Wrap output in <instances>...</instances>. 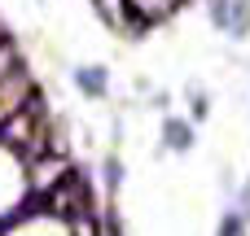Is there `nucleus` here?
<instances>
[{
    "mask_svg": "<svg viewBox=\"0 0 250 236\" xmlns=\"http://www.w3.org/2000/svg\"><path fill=\"white\" fill-rule=\"evenodd\" d=\"M127 4H132L141 18H163V13H171L180 0H127Z\"/></svg>",
    "mask_w": 250,
    "mask_h": 236,
    "instance_id": "obj_1",
    "label": "nucleus"
},
{
    "mask_svg": "<svg viewBox=\"0 0 250 236\" xmlns=\"http://www.w3.org/2000/svg\"><path fill=\"white\" fill-rule=\"evenodd\" d=\"M167 145H171V149H189V145H193V131H189V123L171 118V123H167Z\"/></svg>",
    "mask_w": 250,
    "mask_h": 236,
    "instance_id": "obj_2",
    "label": "nucleus"
},
{
    "mask_svg": "<svg viewBox=\"0 0 250 236\" xmlns=\"http://www.w3.org/2000/svg\"><path fill=\"white\" fill-rule=\"evenodd\" d=\"M220 236H246V219H242V215H229V219L220 223Z\"/></svg>",
    "mask_w": 250,
    "mask_h": 236,
    "instance_id": "obj_3",
    "label": "nucleus"
},
{
    "mask_svg": "<svg viewBox=\"0 0 250 236\" xmlns=\"http://www.w3.org/2000/svg\"><path fill=\"white\" fill-rule=\"evenodd\" d=\"M79 83H83L88 92H101V88H105V79H101V70H83V74H79Z\"/></svg>",
    "mask_w": 250,
    "mask_h": 236,
    "instance_id": "obj_4",
    "label": "nucleus"
}]
</instances>
